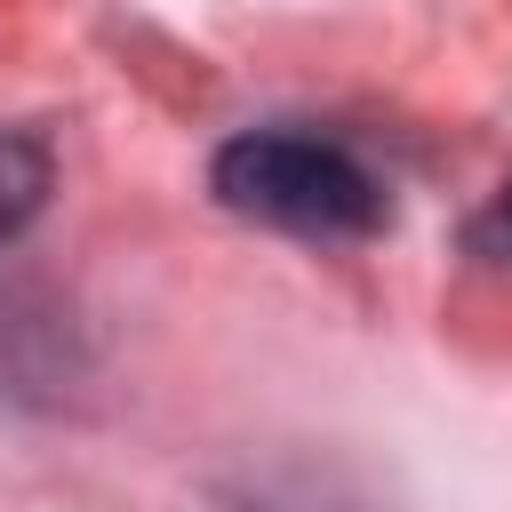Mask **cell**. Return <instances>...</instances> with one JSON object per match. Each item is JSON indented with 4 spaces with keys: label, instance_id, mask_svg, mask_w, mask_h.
<instances>
[{
    "label": "cell",
    "instance_id": "2",
    "mask_svg": "<svg viewBox=\"0 0 512 512\" xmlns=\"http://www.w3.org/2000/svg\"><path fill=\"white\" fill-rule=\"evenodd\" d=\"M56 192V152L40 128H0V240H16Z\"/></svg>",
    "mask_w": 512,
    "mask_h": 512
},
{
    "label": "cell",
    "instance_id": "1",
    "mask_svg": "<svg viewBox=\"0 0 512 512\" xmlns=\"http://www.w3.org/2000/svg\"><path fill=\"white\" fill-rule=\"evenodd\" d=\"M208 192L232 216L272 224V232H296V240H368L392 216L384 176L344 136L288 128V120L224 136L216 160H208Z\"/></svg>",
    "mask_w": 512,
    "mask_h": 512
},
{
    "label": "cell",
    "instance_id": "3",
    "mask_svg": "<svg viewBox=\"0 0 512 512\" xmlns=\"http://www.w3.org/2000/svg\"><path fill=\"white\" fill-rule=\"evenodd\" d=\"M472 248H480V256H504V264H512V184H504V192H496V200H488V208L472 216Z\"/></svg>",
    "mask_w": 512,
    "mask_h": 512
}]
</instances>
